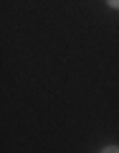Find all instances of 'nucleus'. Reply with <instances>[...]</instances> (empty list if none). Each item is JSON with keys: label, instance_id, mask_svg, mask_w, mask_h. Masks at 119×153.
Listing matches in <instances>:
<instances>
[{"label": "nucleus", "instance_id": "obj_1", "mask_svg": "<svg viewBox=\"0 0 119 153\" xmlns=\"http://www.w3.org/2000/svg\"><path fill=\"white\" fill-rule=\"evenodd\" d=\"M101 153H119V146H107L101 148Z\"/></svg>", "mask_w": 119, "mask_h": 153}, {"label": "nucleus", "instance_id": "obj_2", "mask_svg": "<svg viewBox=\"0 0 119 153\" xmlns=\"http://www.w3.org/2000/svg\"><path fill=\"white\" fill-rule=\"evenodd\" d=\"M107 5L114 8V10H119V0H107Z\"/></svg>", "mask_w": 119, "mask_h": 153}]
</instances>
